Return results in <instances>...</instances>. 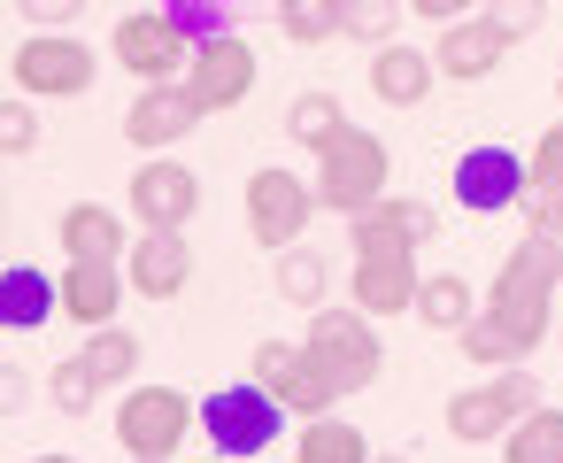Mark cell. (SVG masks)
Here are the masks:
<instances>
[{
    "mask_svg": "<svg viewBox=\"0 0 563 463\" xmlns=\"http://www.w3.org/2000/svg\"><path fill=\"white\" fill-rule=\"evenodd\" d=\"M186 93L201 101V117H217V109H240V101L255 93V47H247L240 32H224V40H201V47H194V70H186Z\"/></svg>",
    "mask_w": 563,
    "mask_h": 463,
    "instance_id": "cell-13",
    "label": "cell"
},
{
    "mask_svg": "<svg viewBox=\"0 0 563 463\" xmlns=\"http://www.w3.org/2000/svg\"><path fill=\"white\" fill-rule=\"evenodd\" d=\"M194 425H201V409H194L178 386H132V394L117 401V440H124L132 463H170Z\"/></svg>",
    "mask_w": 563,
    "mask_h": 463,
    "instance_id": "cell-6",
    "label": "cell"
},
{
    "mask_svg": "<svg viewBox=\"0 0 563 463\" xmlns=\"http://www.w3.org/2000/svg\"><path fill=\"white\" fill-rule=\"evenodd\" d=\"M532 409H540V378L509 363V371H494L486 386H463V394L448 401V432H455L463 448H486L494 432H509V425L532 417Z\"/></svg>",
    "mask_w": 563,
    "mask_h": 463,
    "instance_id": "cell-9",
    "label": "cell"
},
{
    "mask_svg": "<svg viewBox=\"0 0 563 463\" xmlns=\"http://www.w3.org/2000/svg\"><path fill=\"white\" fill-rule=\"evenodd\" d=\"M517 209H525V224H532L540 240H563V186H532Z\"/></svg>",
    "mask_w": 563,
    "mask_h": 463,
    "instance_id": "cell-34",
    "label": "cell"
},
{
    "mask_svg": "<svg viewBox=\"0 0 563 463\" xmlns=\"http://www.w3.org/2000/svg\"><path fill=\"white\" fill-rule=\"evenodd\" d=\"M32 463H78V455H32Z\"/></svg>",
    "mask_w": 563,
    "mask_h": 463,
    "instance_id": "cell-38",
    "label": "cell"
},
{
    "mask_svg": "<svg viewBox=\"0 0 563 463\" xmlns=\"http://www.w3.org/2000/svg\"><path fill=\"white\" fill-rule=\"evenodd\" d=\"M124 271H132V294L178 301L194 286V247H186V232H140L132 255H124Z\"/></svg>",
    "mask_w": 563,
    "mask_h": 463,
    "instance_id": "cell-17",
    "label": "cell"
},
{
    "mask_svg": "<svg viewBox=\"0 0 563 463\" xmlns=\"http://www.w3.org/2000/svg\"><path fill=\"white\" fill-rule=\"evenodd\" d=\"M63 317L70 324H86V332H101V324H117V309H124V286H132V271H117V263H63Z\"/></svg>",
    "mask_w": 563,
    "mask_h": 463,
    "instance_id": "cell-18",
    "label": "cell"
},
{
    "mask_svg": "<svg viewBox=\"0 0 563 463\" xmlns=\"http://www.w3.org/2000/svg\"><path fill=\"white\" fill-rule=\"evenodd\" d=\"M347 247H355V271H347L355 309H363V317H409V309H417V286H424L417 240H409L386 209H363V217H347Z\"/></svg>",
    "mask_w": 563,
    "mask_h": 463,
    "instance_id": "cell-2",
    "label": "cell"
},
{
    "mask_svg": "<svg viewBox=\"0 0 563 463\" xmlns=\"http://www.w3.org/2000/svg\"><path fill=\"white\" fill-rule=\"evenodd\" d=\"M278 32H286L294 47L340 40V0H278Z\"/></svg>",
    "mask_w": 563,
    "mask_h": 463,
    "instance_id": "cell-27",
    "label": "cell"
},
{
    "mask_svg": "<svg viewBox=\"0 0 563 463\" xmlns=\"http://www.w3.org/2000/svg\"><path fill=\"white\" fill-rule=\"evenodd\" d=\"M294 409L263 386V378H247V386H217L209 401H201V432H209V448L217 455H232V463H247V455H263L271 440H278V425H286Z\"/></svg>",
    "mask_w": 563,
    "mask_h": 463,
    "instance_id": "cell-4",
    "label": "cell"
},
{
    "mask_svg": "<svg viewBox=\"0 0 563 463\" xmlns=\"http://www.w3.org/2000/svg\"><path fill=\"white\" fill-rule=\"evenodd\" d=\"M448 186H455V209L494 217V209H517V201L532 194V163L509 155V147H471V155H455Z\"/></svg>",
    "mask_w": 563,
    "mask_h": 463,
    "instance_id": "cell-12",
    "label": "cell"
},
{
    "mask_svg": "<svg viewBox=\"0 0 563 463\" xmlns=\"http://www.w3.org/2000/svg\"><path fill=\"white\" fill-rule=\"evenodd\" d=\"M432 78H440V63H432L424 47H409V40L371 47V93H378L386 109H417V101L432 93Z\"/></svg>",
    "mask_w": 563,
    "mask_h": 463,
    "instance_id": "cell-19",
    "label": "cell"
},
{
    "mask_svg": "<svg viewBox=\"0 0 563 463\" xmlns=\"http://www.w3.org/2000/svg\"><path fill=\"white\" fill-rule=\"evenodd\" d=\"M340 132H355V124H347V109H340L332 93H294V101H286V140H294V147H317V155H324Z\"/></svg>",
    "mask_w": 563,
    "mask_h": 463,
    "instance_id": "cell-23",
    "label": "cell"
},
{
    "mask_svg": "<svg viewBox=\"0 0 563 463\" xmlns=\"http://www.w3.org/2000/svg\"><path fill=\"white\" fill-rule=\"evenodd\" d=\"M555 101H563V63H555Z\"/></svg>",
    "mask_w": 563,
    "mask_h": 463,
    "instance_id": "cell-40",
    "label": "cell"
},
{
    "mask_svg": "<svg viewBox=\"0 0 563 463\" xmlns=\"http://www.w3.org/2000/svg\"><path fill=\"white\" fill-rule=\"evenodd\" d=\"M132 217H140V232H186L194 217H201V178L186 170V163H140V178H132Z\"/></svg>",
    "mask_w": 563,
    "mask_h": 463,
    "instance_id": "cell-14",
    "label": "cell"
},
{
    "mask_svg": "<svg viewBox=\"0 0 563 463\" xmlns=\"http://www.w3.org/2000/svg\"><path fill=\"white\" fill-rule=\"evenodd\" d=\"M525 163H532V186H563V117L532 140V155H525Z\"/></svg>",
    "mask_w": 563,
    "mask_h": 463,
    "instance_id": "cell-35",
    "label": "cell"
},
{
    "mask_svg": "<svg viewBox=\"0 0 563 463\" xmlns=\"http://www.w3.org/2000/svg\"><path fill=\"white\" fill-rule=\"evenodd\" d=\"M501 463H563V409H532L501 432Z\"/></svg>",
    "mask_w": 563,
    "mask_h": 463,
    "instance_id": "cell-25",
    "label": "cell"
},
{
    "mask_svg": "<svg viewBox=\"0 0 563 463\" xmlns=\"http://www.w3.org/2000/svg\"><path fill=\"white\" fill-rule=\"evenodd\" d=\"M324 201H317V186L309 178H294V170H255L247 178V232H255V247H271V255H286V247H301V232H309V217H317Z\"/></svg>",
    "mask_w": 563,
    "mask_h": 463,
    "instance_id": "cell-10",
    "label": "cell"
},
{
    "mask_svg": "<svg viewBox=\"0 0 563 463\" xmlns=\"http://www.w3.org/2000/svg\"><path fill=\"white\" fill-rule=\"evenodd\" d=\"M9 70H16V93H24V101H78V93H93L101 55H93L78 32H32Z\"/></svg>",
    "mask_w": 563,
    "mask_h": 463,
    "instance_id": "cell-5",
    "label": "cell"
},
{
    "mask_svg": "<svg viewBox=\"0 0 563 463\" xmlns=\"http://www.w3.org/2000/svg\"><path fill=\"white\" fill-rule=\"evenodd\" d=\"M309 348L324 355V371L340 378V394H363V386L386 371L378 317H363V309H317V317H309Z\"/></svg>",
    "mask_w": 563,
    "mask_h": 463,
    "instance_id": "cell-11",
    "label": "cell"
},
{
    "mask_svg": "<svg viewBox=\"0 0 563 463\" xmlns=\"http://www.w3.org/2000/svg\"><path fill=\"white\" fill-rule=\"evenodd\" d=\"M86 363L101 371V386H124V378L140 371V332H124V324H101V332L86 340Z\"/></svg>",
    "mask_w": 563,
    "mask_h": 463,
    "instance_id": "cell-30",
    "label": "cell"
},
{
    "mask_svg": "<svg viewBox=\"0 0 563 463\" xmlns=\"http://www.w3.org/2000/svg\"><path fill=\"white\" fill-rule=\"evenodd\" d=\"M371 463H409V455H371Z\"/></svg>",
    "mask_w": 563,
    "mask_h": 463,
    "instance_id": "cell-39",
    "label": "cell"
},
{
    "mask_svg": "<svg viewBox=\"0 0 563 463\" xmlns=\"http://www.w3.org/2000/svg\"><path fill=\"white\" fill-rule=\"evenodd\" d=\"M478 16H486V24H501L509 40H532V32L548 24V0H486Z\"/></svg>",
    "mask_w": 563,
    "mask_h": 463,
    "instance_id": "cell-32",
    "label": "cell"
},
{
    "mask_svg": "<svg viewBox=\"0 0 563 463\" xmlns=\"http://www.w3.org/2000/svg\"><path fill=\"white\" fill-rule=\"evenodd\" d=\"M509 47H517V40H509L501 24L463 16V24H440L432 63H440V78H448V86H478V78H494V70H501V55H509Z\"/></svg>",
    "mask_w": 563,
    "mask_h": 463,
    "instance_id": "cell-15",
    "label": "cell"
},
{
    "mask_svg": "<svg viewBox=\"0 0 563 463\" xmlns=\"http://www.w3.org/2000/svg\"><path fill=\"white\" fill-rule=\"evenodd\" d=\"M247 378H263L301 425H309V417H332V401H340V378L324 371V355H317L309 340H263L255 363H247Z\"/></svg>",
    "mask_w": 563,
    "mask_h": 463,
    "instance_id": "cell-7",
    "label": "cell"
},
{
    "mask_svg": "<svg viewBox=\"0 0 563 463\" xmlns=\"http://www.w3.org/2000/svg\"><path fill=\"white\" fill-rule=\"evenodd\" d=\"M224 9H232V0H170V24L201 47V40H224L232 24H224Z\"/></svg>",
    "mask_w": 563,
    "mask_h": 463,
    "instance_id": "cell-31",
    "label": "cell"
},
{
    "mask_svg": "<svg viewBox=\"0 0 563 463\" xmlns=\"http://www.w3.org/2000/svg\"><path fill=\"white\" fill-rule=\"evenodd\" d=\"M324 286H332V263H324L317 247H286V255H278V301H286V309H317Z\"/></svg>",
    "mask_w": 563,
    "mask_h": 463,
    "instance_id": "cell-26",
    "label": "cell"
},
{
    "mask_svg": "<svg viewBox=\"0 0 563 463\" xmlns=\"http://www.w3.org/2000/svg\"><path fill=\"white\" fill-rule=\"evenodd\" d=\"M424 332H463L471 317H478V294H471V278L463 271H432L424 286H417V309H409Z\"/></svg>",
    "mask_w": 563,
    "mask_h": 463,
    "instance_id": "cell-22",
    "label": "cell"
},
{
    "mask_svg": "<svg viewBox=\"0 0 563 463\" xmlns=\"http://www.w3.org/2000/svg\"><path fill=\"white\" fill-rule=\"evenodd\" d=\"M63 247H70V263H117V255H132L124 217L101 209V201H70L63 209Z\"/></svg>",
    "mask_w": 563,
    "mask_h": 463,
    "instance_id": "cell-20",
    "label": "cell"
},
{
    "mask_svg": "<svg viewBox=\"0 0 563 463\" xmlns=\"http://www.w3.org/2000/svg\"><path fill=\"white\" fill-rule=\"evenodd\" d=\"M294 463H371V440L347 417H309L294 440Z\"/></svg>",
    "mask_w": 563,
    "mask_h": 463,
    "instance_id": "cell-24",
    "label": "cell"
},
{
    "mask_svg": "<svg viewBox=\"0 0 563 463\" xmlns=\"http://www.w3.org/2000/svg\"><path fill=\"white\" fill-rule=\"evenodd\" d=\"M409 0H340V40H363V47H386L394 24H401Z\"/></svg>",
    "mask_w": 563,
    "mask_h": 463,
    "instance_id": "cell-29",
    "label": "cell"
},
{
    "mask_svg": "<svg viewBox=\"0 0 563 463\" xmlns=\"http://www.w3.org/2000/svg\"><path fill=\"white\" fill-rule=\"evenodd\" d=\"M40 147V117H32V101H9V109H0V155H32Z\"/></svg>",
    "mask_w": 563,
    "mask_h": 463,
    "instance_id": "cell-33",
    "label": "cell"
},
{
    "mask_svg": "<svg viewBox=\"0 0 563 463\" xmlns=\"http://www.w3.org/2000/svg\"><path fill=\"white\" fill-rule=\"evenodd\" d=\"M194 124H201V101L186 93V78H178V86H147V93L124 109V140H132V147H147V155L178 147Z\"/></svg>",
    "mask_w": 563,
    "mask_h": 463,
    "instance_id": "cell-16",
    "label": "cell"
},
{
    "mask_svg": "<svg viewBox=\"0 0 563 463\" xmlns=\"http://www.w3.org/2000/svg\"><path fill=\"white\" fill-rule=\"evenodd\" d=\"M109 55L140 78V86H178L194 70V40L170 24V9H140V16H117L109 32Z\"/></svg>",
    "mask_w": 563,
    "mask_h": 463,
    "instance_id": "cell-8",
    "label": "cell"
},
{
    "mask_svg": "<svg viewBox=\"0 0 563 463\" xmlns=\"http://www.w3.org/2000/svg\"><path fill=\"white\" fill-rule=\"evenodd\" d=\"M386 178H394V155L378 132H340L324 155H317V201L340 209V217H363L386 201Z\"/></svg>",
    "mask_w": 563,
    "mask_h": 463,
    "instance_id": "cell-3",
    "label": "cell"
},
{
    "mask_svg": "<svg viewBox=\"0 0 563 463\" xmlns=\"http://www.w3.org/2000/svg\"><path fill=\"white\" fill-rule=\"evenodd\" d=\"M124 463H132V455H124Z\"/></svg>",
    "mask_w": 563,
    "mask_h": 463,
    "instance_id": "cell-41",
    "label": "cell"
},
{
    "mask_svg": "<svg viewBox=\"0 0 563 463\" xmlns=\"http://www.w3.org/2000/svg\"><path fill=\"white\" fill-rule=\"evenodd\" d=\"M16 9H24V24H32V32H70L86 0H16Z\"/></svg>",
    "mask_w": 563,
    "mask_h": 463,
    "instance_id": "cell-36",
    "label": "cell"
},
{
    "mask_svg": "<svg viewBox=\"0 0 563 463\" xmlns=\"http://www.w3.org/2000/svg\"><path fill=\"white\" fill-rule=\"evenodd\" d=\"M47 401H55V409H63V417H86V409H93V401H101V371H93V363H86V348H78V355H63V363H55V378H47Z\"/></svg>",
    "mask_w": 563,
    "mask_h": 463,
    "instance_id": "cell-28",
    "label": "cell"
},
{
    "mask_svg": "<svg viewBox=\"0 0 563 463\" xmlns=\"http://www.w3.org/2000/svg\"><path fill=\"white\" fill-rule=\"evenodd\" d=\"M471 9H486V0H409V16H424V24H463Z\"/></svg>",
    "mask_w": 563,
    "mask_h": 463,
    "instance_id": "cell-37",
    "label": "cell"
},
{
    "mask_svg": "<svg viewBox=\"0 0 563 463\" xmlns=\"http://www.w3.org/2000/svg\"><path fill=\"white\" fill-rule=\"evenodd\" d=\"M555 286H563V255H555V240H540V232H525L501 263H494V294H486V317H494V332L509 340V355L525 363L540 340H548V309H555Z\"/></svg>",
    "mask_w": 563,
    "mask_h": 463,
    "instance_id": "cell-1",
    "label": "cell"
},
{
    "mask_svg": "<svg viewBox=\"0 0 563 463\" xmlns=\"http://www.w3.org/2000/svg\"><path fill=\"white\" fill-rule=\"evenodd\" d=\"M55 309H63V286H55L47 271L16 263L9 278H0V324H9V332H40Z\"/></svg>",
    "mask_w": 563,
    "mask_h": 463,
    "instance_id": "cell-21",
    "label": "cell"
}]
</instances>
